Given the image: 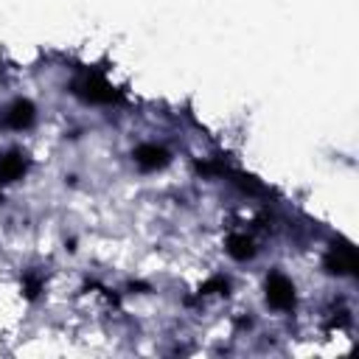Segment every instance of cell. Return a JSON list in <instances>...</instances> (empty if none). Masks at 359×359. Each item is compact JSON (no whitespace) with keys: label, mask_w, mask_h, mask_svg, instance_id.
Instances as JSON below:
<instances>
[{"label":"cell","mask_w":359,"mask_h":359,"mask_svg":"<svg viewBox=\"0 0 359 359\" xmlns=\"http://www.w3.org/2000/svg\"><path fill=\"white\" fill-rule=\"evenodd\" d=\"M266 300H269V306H275L280 311L292 309L294 306V286H292V280L286 275H278V272L269 275V280H266Z\"/></svg>","instance_id":"obj_1"},{"label":"cell","mask_w":359,"mask_h":359,"mask_svg":"<svg viewBox=\"0 0 359 359\" xmlns=\"http://www.w3.org/2000/svg\"><path fill=\"white\" fill-rule=\"evenodd\" d=\"M73 90H76L81 98H87V101H98V104L115 101V93H112V87H109V84H107L101 76H93V73L81 76V79L73 84Z\"/></svg>","instance_id":"obj_2"},{"label":"cell","mask_w":359,"mask_h":359,"mask_svg":"<svg viewBox=\"0 0 359 359\" xmlns=\"http://www.w3.org/2000/svg\"><path fill=\"white\" fill-rule=\"evenodd\" d=\"M325 269L334 272V275H353L356 272V255H353V250L348 244H339V247L334 244L331 252H328V258H325Z\"/></svg>","instance_id":"obj_3"},{"label":"cell","mask_w":359,"mask_h":359,"mask_svg":"<svg viewBox=\"0 0 359 359\" xmlns=\"http://www.w3.org/2000/svg\"><path fill=\"white\" fill-rule=\"evenodd\" d=\"M135 163L143 171H154V168H163L168 163V151L157 143H143L135 149Z\"/></svg>","instance_id":"obj_4"},{"label":"cell","mask_w":359,"mask_h":359,"mask_svg":"<svg viewBox=\"0 0 359 359\" xmlns=\"http://www.w3.org/2000/svg\"><path fill=\"white\" fill-rule=\"evenodd\" d=\"M31 121H34L31 101H14L3 115V126H8V129H25V126H31Z\"/></svg>","instance_id":"obj_5"},{"label":"cell","mask_w":359,"mask_h":359,"mask_svg":"<svg viewBox=\"0 0 359 359\" xmlns=\"http://www.w3.org/2000/svg\"><path fill=\"white\" fill-rule=\"evenodd\" d=\"M227 255L236 258V261H247V258H252V255H255V244H252V238L244 236V233H233V236L227 238Z\"/></svg>","instance_id":"obj_6"},{"label":"cell","mask_w":359,"mask_h":359,"mask_svg":"<svg viewBox=\"0 0 359 359\" xmlns=\"http://www.w3.org/2000/svg\"><path fill=\"white\" fill-rule=\"evenodd\" d=\"M22 171H25V160H22V154L11 151V154L0 157V182H11V180L22 177Z\"/></svg>","instance_id":"obj_7"}]
</instances>
